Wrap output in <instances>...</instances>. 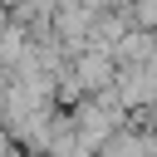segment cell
Here are the masks:
<instances>
[{"label":"cell","mask_w":157,"mask_h":157,"mask_svg":"<svg viewBox=\"0 0 157 157\" xmlns=\"http://www.w3.org/2000/svg\"><path fill=\"white\" fill-rule=\"evenodd\" d=\"M15 5H20V0H0V10H15Z\"/></svg>","instance_id":"7a4b0ae2"},{"label":"cell","mask_w":157,"mask_h":157,"mask_svg":"<svg viewBox=\"0 0 157 157\" xmlns=\"http://www.w3.org/2000/svg\"><path fill=\"white\" fill-rule=\"evenodd\" d=\"M128 10H132V20H137V25H147V29H157V0H132Z\"/></svg>","instance_id":"6da1fadb"}]
</instances>
